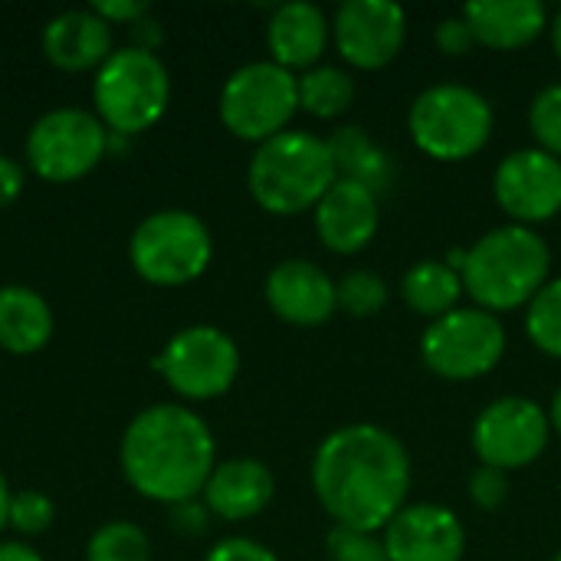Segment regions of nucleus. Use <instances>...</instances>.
Here are the masks:
<instances>
[{
  "instance_id": "nucleus-8",
  "label": "nucleus",
  "mask_w": 561,
  "mask_h": 561,
  "mask_svg": "<svg viewBox=\"0 0 561 561\" xmlns=\"http://www.w3.org/2000/svg\"><path fill=\"white\" fill-rule=\"evenodd\" d=\"M217 112L233 138L263 145L286 131L299 112V76L273 59L247 62L227 76Z\"/></svg>"
},
{
  "instance_id": "nucleus-21",
  "label": "nucleus",
  "mask_w": 561,
  "mask_h": 561,
  "mask_svg": "<svg viewBox=\"0 0 561 561\" xmlns=\"http://www.w3.org/2000/svg\"><path fill=\"white\" fill-rule=\"evenodd\" d=\"M463 20L486 49H526L549 30V10L539 0H480L463 7Z\"/></svg>"
},
{
  "instance_id": "nucleus-17",
  "label": "nucleus",
  "mask_w": 561,
  "mask_h": 561,
  "mask_svg": "<svg viewBox=\"0 0 561 561\" xmlns=\"http://www.w3.org/2000/svg\"><path fill=\"white\" fill-rule=\"evenodd\" d=\"M312 224H316V237L325 250H332L339 256L362 253L378 237V224H381L378 194H371L362 184L335 178V184L316 204Z\"/></svg>"
},
{
  "instance_id": "nucleus-26",
  "label": "nucleus",
  "mask_w": 561,
  "mask_h": 561,
  "mask_svg": "<svg viewBox=\"0 0 561 561\" xmlns=\"http://www.w3.org/2000/svg\"><path fill=\"white\" fill-rule=\"evenodd\" d=\"M148 556L151 542L131 519L102 523L85 542V561H148Z\"/></svg>"
},
{
  "instance_id": "nucleus-2",
  "label": "nucleus",
  "mask_w": 561,
  "mask_h": 561,
  "mask_svg": "<svg viewBox=\"0 0 561 561\" xmlns=\"http://www.w3.org/2000/svg\"><path fill=\"white\" fill-rule=\"evenodd\" d=\"M118 467L141 500L171 510L201 500L217 467V440L207 421L187 404H151L128 421L118 444Z\"/></svg>"
},
{
  "instance_id": "nucleus-41",
  "label": "nucleus",
  "mask_w": 561,
  "mask_h": 561,
  "mask_svg": "<svg viewBox=\"0 0 561 561\" xmlns=\"http://www.w3.org/2000/svg\"><path fill=\"white\" fill-rule=\"evenodd\" d=\"M549 33H552V49H556V56H559L561 62V10L549 20Z\"/></svg>"
},
{
  "instance_id": "nucleus-18",
  "label": "nucleus",
  "mask_w": 561,
  "mask_h": 561,
  "mask_svg": "<svg viewBox=\"0 0 561 561\" xmlns=\"http://www.w3.org/2000/svg\"><path fill=\"white\" fill-rule=\"evenodd\" d=\"M276 496L273 470L253 457H233L214 467L201 500L214 519L247 523L256 519Z\"/></svg>"
},
{
  "instance_id": "nucleus-32",
  "label": "nucleus",
  "mask_w": 561,
  "mask_h": 561,
  "mask_svg": "<svg viewBox=\"0 0 561 561\" xmlns=\"http://www.w3.org/2000/svg\"><path fill=\"white\" fill-rule=\"evenodd\" d=\"M470 500H473V506H480L483 513H493V510H500L503 503H506V496H510V477L503 473V470H496V467H477L473 470V477H470Z\"/></svg>"
},
{
  "instance_id": "nucleus-24",
  "label": "nucleus",
  "mask_w": 561,
  "mask_h": 561,
  "mask_svg": "<svg viewBox=\"0 0 561 561\" xmlns=\"http://www.w3.org/2000/svg\"><path fill=\"white\" fill-rule=\"evenodd\" d=\"M463 279L444 260H421L401 276V299L411 312L424 316L427 322L460 309Z\"/></svg>"
},
{
  "instance_id": "nucleus-33",
  "label": "nucleus",
  "mask_w": 561,
  "mask_h": 561,
  "mask_svg": "<svg viewBox=\"0 0 561 561\" xmlns=\"http://www.w3.org/2000/svg\"><path fill=\"white\" fill-rule=\"evenodd\" d=\"M434 39H437V49L444 56H470L480 43L470 30V23L463 20V13H454V16H444L434 30Z\"/></svg>"
},
{
  "instance_id": "nucleus-4",
  "label": "nucleus",
  "mask_w": 561,
  "mask_h": 561,
  "mask_svg": "<svg viewBox=\"0 0 561 561\" xmlns=\"http://www.w3.org/2000/svg\"><path fill=\"white\" fill-rule=\"evenodd\" d=\"M332 184L335 164L329 141L302 128H286L276 138L256 145L247 164V187L253 201L273 217L316 210Z\"/></svg>"
},
{
  "instance_id": "nucleus-19",
  "label": "nucleus",
  "mask_w": 561,
  "mask_h": 561,
  "mask_svg": "<svg viewBox=\"0 0 561 561\" xmlns=\"http://www.w3.org/2000/svg\"><path fill=\"white\" fill-rule=\"evenodd\" d=\"M115 53L112 26L92 10H62L43 26V56L66 72H95Z\"/></svg>"
},
{
  "instance_id": "nucleus-9",
  "label": "nucleus",
  "mask_w": 561,
  "mask_h": 561,
  "mask_svg": "<svg viewBox=\"0 0 561 561\" xmlns=\"http://www.w3.org/2000/svg\"><path fill=\"white\" fill-rule=\"evenodd\" d=\"M112 131L89 108L59 105L43 112L23 141L26 171L49 184H69L85 178L108 158Z\"/></svg>"
},
{
  "instance_id": "nucleus-36",
  "label": "nucleus",
  "mask_w": 561,
  "mask_h": 561,
  "mask_svg": "<svg viewBox=\"0 0 561 561\" xmlns=\"http://www.w3.org/2000/svg\"><path fill=\"white\" fill-rule=\"evenodd\" d=\"M108 26H118V23H128L135 26L138 20H145L151 13V7L145 0H92L89 3Z\"/></svg>"
},
{
  "instance_id": "nucleus-25",
  "label": "nucleus",
  "mask_w": 561,
  "mask_h": 561,
  "mask_svg": "<svg viewBox=\"0 0 561 561\" xmlns=\"http://www.w3.org/2000/svg\"><path fill=\"white\" fill-rule=\"evenodd\" d=\"M355 102V79L342 66H312L299 76V108L312 118H339Z\"/></svg>"
},
{
  "instance_id": "nucleus-35",
  "label": "nucleus",
  "mask_w": 561,
  "mask_h": 561,
  "mask_svg": "<svg viewBox=\"0 0 561 561\" xmlns=\"http://www.w3.org/2000/svg\"><path fill=\"white\" fill-rule=\"evenodd\" d=\"M168 519H171V529L187 536V539H197L210 529V513L204 506V500H187V503H178L168 510Z\"/></svg>"
},
{
  "instance_id": "nucleus-39",
  "label": "nucleus",
  "mask_w": 561,
  "mask_h": 561,
  "mask_svg": "<svg viewBox=\"0 0 561 561\" xmlns=\"http://www.w3.org/2000/svg\"><path fill=\"white\" fill-rule=\"evenodd\" d=\"M0 561H46L30 542L23 539H10V542H0Z\"/></svg>"
},
{
  "instance_id": "nucleus-34",
  "label": "nucleus",
  "mask_w": 561,
  "mask_h": 561,
  "mask_svg": "<svg viewBox=\"0 0 561 561\" xmlns=\"http://www.w3.org/2000/svg\"><path fill=\"white\" fill-rule=\"evenodd\" d=\"M204 561H279L263 542L247 539V536H227L210 546Z\"/></svg>"
},
{
  "instance_id": "nucleus-37",
  "label": "nucleus",
  "mask_w": 561,
  "mask_h": 561,
  "mask_svg": "<svg viewBox=\"0 0 561 561\" xmlns=\"http://www.w3.org/2000/svg\"><path fill=\"white\" fill-rule=\"evenodd\" d=\"M26 187V168L10 158V154H0V210H7L10 204H16V197L23 194Z\"/></svg>"
},
{
  "instance_id": "nucleus-3",
  "label": "nucleus",
  "mask_w": 561,
  "mask_h": 561,
  "mask_svg": "<svg viewBox=\"0 0 561 561\" xmlns=\"http://www.w3.org/2000/svg\"><path fill=\"white\" fill-rule=\"evenodd\" d=\"M549 243L533 227L506 224L483 233L467 250L460 279L463 293L477 302V309L500 316L529 306L549 283Z\"/></svg>"
},
{
  "instance_id": "nucleus-43",
  "label": "nucleus",
  "mask_w": 561,
  "mask_h": 561,
  "mask_svg": "<svg viewBox=\"0 0 561 561\" xmlns=\"http://www.w3.org/2000/svg\"><path fill=\"white\" fill-rule=\"evenodd\" d=\"M552 561H561V552H559V556H556V559H552Z\"/></svg>"
},
{
  "instance_id": "nucleus-42",
  "label": "nucleus",
  "mask_w": 561,
  "mask_h": 561,
  "mask_svg": "<svg viewBox=\"0 0 561 561\" xmlns=\"http://www.w3.org/2000/svg\"><path fill=\"white\" fill-rule=\"evenodd\" d=\"M549 421H552V431L561 437V388L556 391V398H552V408H549Z\"/></svg>"
},
{
  "instance_id": "nucleus-40",
  "label": "nucleus",
  "mask_w": 561,
  "mask_h": 561,
  "mask_svg": "<svg viewBox=\"0 0 561 561\" xmlns=\"http://www.w3.org/2000/svg\"><path fill=\"white\" fill-rule=\"evenodd\" d=\"M10 496H13V490L7 486V477H3V470H0V533L7 529V513H10Z\"/></svg>"
},
{
  "instance_id": "nucleus-10",
  "label": "nucleus",
  "mask_w": 561,
  "mask_h": 561,
  "mask_svg": "<svg viewBox=\"0 0 561 561\" xmlns=\"http://www.w3.org/2000/svg\"><path fill=\"white\" fill-rule=\"evenodd\" d=\"M506 355V329L486 309H454L427 322L421 335V358L431 375L444 381H477L490 375Z\"/></svg>"
},
{
  "instance_id": "nucleus-22",
  "label": "nucleus",
  "mask_w": 561,
  "mask_h": 561,
  "mask_svg": "<svg viewBox=\"0 0 561 561\" xmlns=\"http://www.w3.org/2000/svg\"><path fill=\"white\" fill-rule=\"evenodd\" d=\"M56 329L46 296L23 283L0 286V348L10 355H36L49 345Z\"/></svg>"
},
{
  "instance_id": "nucleus-11",
  "label": "nucleus",
  "mask_w": 561,
  "mask_h": 561,
  "mask_svg": "<svg viewBox=\"0 0 561 561\" xmlns=\"http://www.w3.org/2000/svg\"><path fill=\"white\" fill-rule=\"evenodd\" d=\"M151 368L181 401H214L240 375V348L217 325H187L154 355Z\"/></svg>"
},
{
  "instance_id": "nucleus-14",
  "label": "nucleus",
  "mask_w": 561,
  "mask_h": 561,
  "mask_svg": "<svg viewBox=\"0 0 561 561\" xmlns=\"http://www.w3.org/2000/svg\"><path fill=\"white\" fill-rule=\"evenodd\" d=\"M493 197L519 227L552 220L561 214V161L536 145L506 154L493 174Z\"/></svg>"
},
{
  "instance_id": "nucleus-15",
  "label": "nucleus",
  "mask_w": 561,
  "mask_h": 561,
  "mask_svg": "<svg viewBox=\"0 0 561 561\" xmlns=\"http://www.w3.org/2000/svg\"><path fill=\"white\" fill-rule=\"evenodd\" d=\"M381 546L388 561H460L467 533L447 506L411 503L381 529Z\"/></svg>"
},
{
  "instance_id": "nucleus-7",
  "label": "nucleus",
  "mask_w": 561,
  "mask_h": 561,
  "mask_svg": "<svg viewBox=\"0 0 561 561\" xmlns=\"http://www.w3.org/2000/svg\"><path fill=\"white\" fill-rule=\"evenodd\" d=\"M214 260L210 227L181 207H164L138 220L128 237V263L131 270L161 289L187 286L207 273Z\"/></svg>"
},
{
  "instance_id": "nucleus-28",
  "label": "nucleus",
  "mask_w": 561,
  "mask_h": 561,
  "mask_svg": "<svg viewBox=\"0 0 561 561\" xmlns=\"http://www.w3.org/2000/svg\"><path fill=\"white\" fill-rule=\"evenodd\" d=\"M335 296L352 319H371L388 306V283L371 270H352L335 283Z\"/></svg>"
},
{
  "instance_id": "nucleus-27",
  "label": "nucleus",
  "mask_w": 561,
  "mask_h": 561,
  "mask_svg": "<svg viewBox=\"0 0 561 561\" xmlns=\"http://www.w3.org/2000/svg\"><path fill=\"white\" fill-rule=\"evenodd\" d=\"M526 335L542 355L561 362V276L549 279L526 306Z\"/></svg>"
},
{
  "instance_id": "nucleus-31",
  "label": "nucleus",
  "mask_w": 561,
  "mask_h": 561,
  "mask_svg": "<svg viewBox=\"0 0 561 561\" xmlns=\"http://www.w3.org/2000/svg\"><path fill=\"white\" fill-rule=\"evenodd\" d=\"M325 549H329V561H388L381 539H375L371 533H352L339 526L329 533Z\"/></svg>"
},
{
  "instance_id": "nucleus-29",
  "label": "nucleus",
  "mask_w": 561,
  "mask_h": 561,
  "mask_svg": "<svg viewBox=\"0 0 561 561\" xmlns=\"http://www.w3.org/2000/svg\"><path fill=\"white\" fill-rule=\"evenodd\" d=\"M529 131L536 138V148L561 161V82L536 92L529 105Z\"/></svg>"
},
{
  "instance_id": "nucleus-20",
  "label": "nucleus",
  "mask_w": 561,
  "mask_h": 561,
  "mask_svg": "<svg viewBox=\"0 0 561 561\" xmlns=\"http://www.w3.org/2000/svg\"><path fill=\"white\" fill-rule=\"evenodd\" d=\"M329 39H332V20L325 16L322 7L306 0L276 7L266 23L270 59L289 72H306L319 66Z\"/></svg>"
},
{
  "instance_id": "nucleus-1",
  "label": "nucleus",
  "mask_w": 561,
  "mask_h": 561,
  "mask_svg": "<svg viewBox=\"0 0 561 561\" xmlns=\"http://www.w3.org/2000/svg\"><path fill=\"white\" fill-rule=\"evenodd\" d=\"M312 493L339 529L375 536L408 506L411 454L378 424L339 427L312 457Z\"/></svg>"
},
{
  "instance_id": "nucleus-12",
  "label": "nucleus",
  "mask_w": 561,
  "mask_h": 561,
  "mask_svg": "<svg viewBox=\"0 0 561 561\" xmlns=\"http://www.w3.org/2000/svg\"><path fill=\"white\" fill-rule=\"evenodd\" d=\"M552 437L549 411L539 408L533 398L510 394L486 404L473 421V454L483 467H496L503 473L523 470L536 463Z\"/></svg>"
},
{
  "instance_id": "nucleus-5",
  "label": "nucleus",
  "mask_w": 561,
  "mask_h": 561,
  "mask_svg": "<svg viewBox=\"0 0 561 561\" xmlns=\"http://www.w3.org/2000/svg\"><path fill=\"white\" fill-rule=\"evenodd\" d=\"M171 102V72L158 53L118 46L92 72V112L112 135L135 138L158 125Z\"/></svg>"
},
{
  "instance_id": "nucleus-23",
  "label": "nucleus",
  "mask_w": 561,
  "mask_h": 561,
  "mask_svg": "<svg viewBox=\"0 0 561 561\" xmlns=\"http://www.w3.org/2000/svg\"><path fill=\"white\" fill-rule=\"evenodd\" d=\"M325 141H329L339 181L362 184L371 194L388 191V184L394 181V161L362 125H342Z\"/></svg>"
},
{
  "instance_id": "nucleus-30",
  "label": "nucleus",
  "mask_w": 561,
  "mask_h": 561,
  "mask_svg": "<svg viewBox=\"0 0 561 561\" xmlns=\"http://www.w3.org/2000/svg\"><path fill=\"white\" fill-rule=\"evenodd\" d=\"M56 519V506L43 490H16L10 496V513H7V529H13L23 539L43 536Z\"/></svg>"
},
{
  "instance_id": "nucleus-13",
  "label": "nucleus",
  "mask_w": 561,
  "mask_h": 561,
  "mask_svg": "<svg viewBox=\"0 0 561 561\" xmlns=\"http://www.w3.org/2000/svg\"><path fill=\"white\" fill-rule=\"evenodd\" d=\"M408 39V13L394 0H345L332 16L339 56L362 72L385 69Z\"/></svg>"
},
{
  "instance_id": "nucleus-6",
  "label": "nucleus",
  "mask_w": 561,
  "mask_h": 561,
  "mask_svg": "<svg viewBox=\"0 0 561 561\" xmlns=\"http://www.w3.org/2000/svg\"><path fill=\"white\" fill-rule=\"evenodd\" d=\"M493 105L463 82H437L424 89L408 112V131L417 151L454 164L477 158L493 138Z\"/></svg>"
},
{
  "instance_id": "nucleus-16",
  "label": "nucleus",
  "mask_w": 561,
  "mask_h": 561,
  "mask_svg": "<svg viewBox=\"0 0 561 561\" xmlns=\"http://www.w3.org/2000/svg\"><path fill=\"white\" fill-rule=\"evenodd\" d=\"M266 306L273 316L296 329H316L325 325L335 309V279L312 260H283L270 270L263 286Z\"/></svg>"
},
{
  "instance_id": "nucleus-38",
  "label": "nucleus",
  "mask_w": 561,
  "mask_h": 561,
  "mask_svg": "<svg viewBox=\"0 0 561 561\" xmlns=\"http://www.w3.org/2000/svg\"><path fill=\"white\" fill-rule=\"evenodd\" d=\"M131 46H138V49H148V53H158V46L164 43V30H161V23H158V16L154 13H148L145 20H138L135 26H131Z\"/></svg>"
}]
</instances>
